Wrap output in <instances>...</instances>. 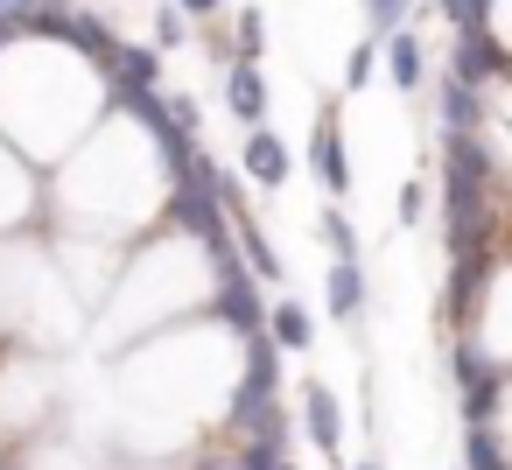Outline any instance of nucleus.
<instances>
[{
    "label": "nucleus",
    "mask_w": 512,
    "mask_h": 470,
    "mask_svg": "<svg viewBox=\"0 0 512 470\" xmlns=\"http://www.w3.org/2000/svg\"><path fill=\"white\" fill-rule=\"evenodd\" d=\"M365 15H372V29H379V36H393V29L407 22V0H365Z\"/></svg>",
    "instance_id": "5701e85b"
},
{
    "label": "nucleus",
    "mask_w": 512,
    "mask_h": 470,
    "mask_svg": "<svg viewBox=\"0 0 512 470\" xmlns=\"http://www.w3.org/2000/svg\"><path fill=\"white\" fill-rule=\"evenodd\" d=\"M239 246H246V260H253V274H267V281H281V260H274V246H267V239H260V232H253L246 218H239Z\"/></svg>",
    "instance_id": "aec40b11"
},
{
    "label": "nucleus",
    "mask_w": 512,
    "mask_h": 470,
    "mask_svg": "<svg viewBox=\"0 0 512 470\" xmlns=\"http://www.w3.org/2000/svg\"><path fill=\"white\" fill-rule=\"evenodd\" d=\"M449 365H456V386H463V421H491L498 393H505V365H491L477 344H456Z\"/></svg>",
    "instance_id": "7ed1b4c3"
},
{
    "label": "nucleus",
    "mask_w": 512,
    "mask_h": 470,
    "mask_svg": "<svg viewBox=\"0 0 512 470\" xmlns=\"http://www.w3.org/2000/svg\"><path fill=\"white\" fill-rule=\"evenodd\" d=\"M71 22H78V8H64V0H29V8H22L29 36H71Z\"/></svg>",
    "instance_id": "6ab92c4d"
},
{
    "label": "nucleus",
    "mask_w": 512,
    "mask_h": 470,
    "mask_svg": "<svg viewBox=\"0 0 512 470\" xmlns=\"http://www.w3.org/2000/svg\"><path fill=\"white\" fill-rule=\"evenodd\" d=\"M71 43H78L85 57H99V71H106V64H113V50H120V36H113L99 15H85V8H78V22H71Z\"/></svg>",
    "instance_id": "dca6fc26"
},
{
    "label": "nucleus",
    "mask_w": 512,
    "mask_h": 470,
    "mask_svg": "<svg viewBox=\"0 0 512 470\" xmlns=\"http://www.w3.org/2000/svg\"><path fill=\"white\" fill-rule=\"evenodd\" d=\"M155 43H162V50L183 43V8H162V15H155Z\"/></svg>",
    "instance_id": "393cba45"
},
{
    "label": "nucleus",
    "mask_w": 512,
    "mask_h": 470,
    "mask_svg": "<svg viewBox=\"0 0 512 470\" xmlns=\"http://www.w3.org/2000/svg\"><path fill=\"white\" fill-rule=\"evenodd\" d=\"M225 99H232V113H239L246 127H253V120H267V78H260V64H253V57H239V64H232Z\"/></svg>",
    "instance_id": "6e6552de"
},
{
    "label": "nucleus",
    "mask_w": 512,
    "mask_h": 470,
    "mask_svg": "<svg viewBox=\"0 0 512 470\" xmlns=\"http://www.w3.org/2000/svg\"><path fill=\"white\" fill-rule=\"evenodd\" d=\"M246 176H253V183H267V190H281V183H288V148H281L274 134H260V127L246 134Z\"/></svg>",
    "instance_id": "1a4fd4ad"
},
{
    "label": "nucleus",
    "mask_w": 512,
    "mask_h": 470,
    "mask_svg": "<svg viewBox=\"0 0 512 470\" xmlns=\"http://www.w3.org/2000/svg\"><path fill=\"white\" fill-rule=\"evenodd\" d=\"M0 470H8V463H0Z\"/></svg>",
    "instance_id": "7c9ffc66"
},
{
    "label": "nucleus",
    "mask_w": 512,
    "mask_h": 470,
    "mask_svg": "<svg viewBox=\"0 0 512 470\" xmlns=\"http://www.w3.org/2000/svg\"><path fill=\"white\" fill-rule=\"evenodd\" d=\"M323 288H330V316H358V309H365V274H358V260H337Z\"/></svg>",
    "instance_id": "ddd939ff"
},
{
    "label": "nucleus",
    "mask_w": 512,
    "mask_h": 470,
    "mask_svg": "<svg viewBox=\"0 0 512 470\" xmlns=\"http://www.w3.org/2000/svg\"><path fill=\"white\" fill-rule=\"evenodd\" d=\"M463 470H512L505 449H498V435H491V421H470V435H463Z\"/></svg>",
    "instance_id": "a211bd4d"
},
{
    "label": "nucleus",
    "mask_w": 512,
    "mask_h": 470,
    "mask_svg": "<svg viewBox=\"0 0 512 470\" xmlns=\"http://www.w3.org/2000/svg\"><path fill=\"white\" fill-rule=\"evenodd\" d=\"M421 211H428V190H421V183H407V190H400V218H407V225H414V218H421Z\"/></svg>",
    "instance_id": "bb28decb"
},
{
    "label": "nucleus",
    "mask_w": 512,
    "mask_h": 470,
    "mask_svg": "<svg viewBox=\"0 0 512 470\" xmlns=\"http://www.w3.org/2000/svg\"><path fill=\"white\" fill-rule=\"evenodd\" d=\"M456 78H470V85H484V78H512V57H505V43L477 22V29H456Z\"/></svg>",
    "instance_id": "39448f33"
},
{
    "label": "nucleus",
    "mask_w": 512,
    "mask_h": 470,
    "mask_svg": "<svg viewBox=\"0 0 512 470\" xmlns=\"http://www.w3.org/2000/svg\"><path fill=\"white\" fill-rule=\"evenodd\" d=\"M22 8H29V0H0V15H22Z\"/></svg>",
    "instance_id": "c85d7f7f"
},
{
    "label": "nucleus",
    "mask_w": 512,
    "mask_h": 470,
    "mask_svg": "<svg viewBox=\"0 0 512 470\" xmlns=\"http://www.w3.org/2000/svg\"><path fill=\"white\" fill-rule=\"evenodd\" d=\"M442 120H449V127H477V120H484L477 85H470V78H456V71L442 78Z\"/></svg>",
    "instance_id": "2eb2a0df"
},
{
    "label": "nucleus",
    "mask_w": 512,
    "mask_h": 470,
    "mask_svg": "<svg viewBox=\"0 0 512 470\" xmlns=\"http://www.w3.org/2000/svg\"><path fill=\"white\" fill-rule=\"evenodd\" d=\"M267 330L281 337V351H302V344L316 337V323H309V309H302V302H274V316H267Z\"/></svg>",
    "instance_id": "f3484780"
},
{
    "label": "nucleus",
    "mask_w": 512,
    "mask_h": 470,
    "mask_svg": "<svg viewBox=\"0 0 512 470\" xmlns=\"http://www.w3.org/2000/svg\"><path fill=\"white\" fill-rule=\"evenodd\" d=\"M484 246L477 253H456V281H449V316H470L477 309V295H484Z\"/></svg>",
    "instance_id": "9d476101"
},
{
    "label": "nucleus",
    "mask_w": 512,
    "mask_h": 470,
    "mask_svg": "<svg viewBox=\"0 0 512 470\" xmlns=\"http://www.w3.org/2000/svg\"><path fill=\"white\" fill-rule=\"evenodd\" d=\"M323 239H330V253H337V260H351V253H358V239H351V218H344V211H323Z\"/></svg>",
    "instance_id": "412c9836"
},
{
    "label": "nucleus",
    "mask_w": 512,
    "mask_h": 470,
    "mask_svg": "<svg viewBox=\"0 0 512 470\" xmlns=\"http://www.w3.org/2000/svg\"><path fill=\"white\" fill-rule=\"evenodd\" d=\"M218 316H225L232 330H246V337L267 323L260 288H253V260H239V253H225V260H218Z\"/></svg>",
    "instance_id": "20e7f679"
},
{
    "label": "nucleus",
    "mask_w": 512,
    "mask_h": 470,
    "mask_svg": "<svg viewBox=\"0 0 512 470\" xmlns=\"http://www.w3.org/2000/svg\"><path fill=\"white\" fill-rule=\"evenodd\" d=\"M386 71H393V85H400V92H414V85L428 78V64H421V43H414L407 29H393V36H386Z\"/></svg>",
    "instance_id": "9b49d317"
},
{
    "label": "nucleus",
    "mask_w": 512,
    "mask_h": 470,
    "mask_svg": "<svg viewBox=\"0 0 512 470\" xmlns=\"http://www.w3.org/2000/svg\"><path fill=\"white\" fill-rule=\"evenodd\" d=\"M169 218H176L190 239H204L211 260L232 253V232H239V225H225V197H218V169H211V162H190V176H176Z\"/></svg>",
    "instance_id": "f03ea898"
},
{
    "label": "nucleus",
    "mask_w": 512,
    "mask_h": 470,
    "mask_svg": "<svg viewBox=\"0 0 512 470\" xmlns=\"http://www.w3.org/2000/svg\"><path fill=\"white\" fill-rule=\"evenodd\" d=\"M358 470H379V463H358Z\"/></svg>",
    "instance_id": "c756f323"
},
{
    "label": "nucleus",
    "mask_w": 512,
    "mask_h": 470,
    "mask_svg": "<svg viewBox=\"0 0 512 470\" xmlns=\"http://www.w3.org/2000/svg\"><path fill=\"white\" fill-rule=\"evenodd\" d=\"M183 15H218V0H176Z\"/></svg>",
    "instance_id": "cd10ccee"
},
{
    "label": "nucleus",
    "mask_w": 512,
    "mask_h": 470,
    "mask_svg": "<svg viewBox=\"0 0 512 470\" xmlns=\"http://www.w3.org/2000/svg\"><path fill=\"white\" fill-rule=\"evenodd\" d=\"M302 435H309L323 456H337V442H344V414H337V393H330V386H309V393H302Z\"/></svg>",
    "instance_id": "0eeeda50"
},
{
    "label": "nucleus",
    "mask_w": 512,
    "mask_h": 470,
    "mask_svg": "<svg viewBox=\"0 0 512 470\" xmlns=\"http://www.w3.org/2000/svg\"><path fill=\"white\" fill-rule=\"evenodd\" d=\"M106 71H113V78H120V92H148V85H155V71H162V64H155V50H127V43H120V50H113V64H106Z\"/></svg>",
    "instance_id": "4468645a"
},
{
    "label": "nucleus",
    "mask_w": 512,
    "mask_h": 470,
    "mask_svg": "<svg viewBox=\"0 0 512 470\" xmlns=\"http://www.w3.org/2000/svg\"><path fill=\"white\" fill-rule=\"evenodd\" d=\"M260 43H267V29H260V15L246 8V15H239V57H253V64H260Z\"/></svg>",
    "instance_id": "b1692460"
},
{
    "label": "nucleus",
    "mask_w": 512,
    "mask_h": 470,
    "mask_svg": "<svg viewBox=\"0 0 512 470\" xmlns=\"http://www.w3.org/2000/svg\"><path fill=\"white\" fill-rule=\"evenodd\" d=\"M442 176H449V246L456 253H477L491 218H484V190H491V155L477 148L470 127H449L442 141Z\"/></svg>",
    "instance_id": "f257e3e1"
},
{
    "label": "nucleus",
    "mask_w": 512,
    "mask_h": 470,
    "mask_svg": "<svg viewBox=\"0 0 512 470\" xmlns=\"http://www.w3.org/2000/svg\"><path fill=\"white\" fill-rule=\"evenodd\" d=\"M309 162H316V183H323L330 197H344V190H351V155H344V134H337V120H316Z\"/></svg>",
    "instance_id": "423d86ee"
},
{
    "label": "nucleus",
    "mask_w": 512,
    "mask_h": 470,
    "mask_svg": "<svg viewBox=\"0 0 512 470\" xmlns=\"http://www.w3.org/2000/svg\"><path fill=\"white\" fill-rule=\"evenodd\" d=\"M232 470H288V428L274 421L267 435H253V442L232 456Z\"/></svg>",
    "instance_id": "f8f14e48"
},
{
    "label": "nucleus",
    "mask_w": 512,
    "mask_h": 470,
    "mask_svg": "<svg viewBox=\"0 0 512 470\" xmlns=\"http://www.w3.org/2000/svg\"><path fill=\"white\" fill-rule=\"evenodd\" d=\"M372 64H379V50H372V43H358V50H351V71H344V85H365V78H372Z\"/></svg>",
    "instance_id": "a878e982"
},
{
    "label": "nucleus",
    "mask_w": 512,
    "mask_h": 470,
    "mask_svg": "<svg viewBox=\"0 0 512 470\" xmlns=\"http://www.w3.org/2000/svg\"><path fill=\"white\" fill-rule=\"evenodd\" d=\"M435 8H442V15H449L456 29H477V22L491 15V0H435Z\"/></svg>",
    "instance_id": "4be33fe9"
}]
</instances>
